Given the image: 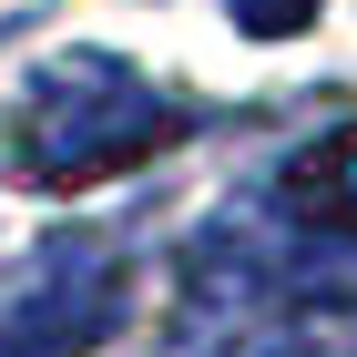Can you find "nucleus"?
Segmentation results:
<instances>
[{
	"label": "nucleus",
	"mask_w": 357,
	"mask_h": 357,
	"mask_svg": "<svg viewBox=\"0 0 357 357\" xmlns=\"http://www.w3.org/2000/svg\"><path fill=\"white\" fill-rule=\"evenodd\" d=\"M112 317H123V266L92 235L31 245L0 275V357H82Z\"/></svg>",
	"instance_id": "f03ea898"
},
{
	"label": "nucleus",
	"mask_w": 357,
	"mask_h": 357,
	"mask_svg": "<svg viewBox=\"0 0 357 357\" xmlns=\"http://www.w3.org/2000/svg\"><path fill=\"white\" fill-rule=\"evenodd\" d=\"M235 10V31H255V41H286V31H306L327 0H225Z\"/></svg>",
	"instance_id": "39448f33"
},
{
	"label": "nucleus",
	"mask_w": 357,
	"mask_h": 357,
	"mask_svg": "<svg viewBox=\"0 0 357 357\" xmlns=\"http://www.w3.org/2000/svg\"><path fill=\"white\" fill-rule=\"evenodd\" d=\"M225 357H357V306H317V317H275V327L235 337Z\"/></svg>",
	"instance_id": "20e7f679"
},
{
	"label": "nucleus",
	"mask_w": 357,
	"mask_h": 357,
	"mask_svg": "<svg viewBox=\"0 0 357 357\" xmlns=\"http://www.w3.org/2000/svg\"><path fill=\"white\" fill-rule=\"evenodd\" d=\"M174 133H184V112L143 82L133 61H112V52H52L21 82V102H10V174L72 194V184H102V174L153 164Z\"/></svg>",
	"instance_id": "f257e3e1"
},
{
	"label": "nucleus",
	"mask_w": 357,
	"mask_h": 357,
	"mask_svg": "<svg viewBox=\"0 0 357 357\" xmlns=\"http://www.w3.org/2000/svg\"><path fill=\"white\" fill-rule=\"evenodd\" d=\"M275 204L306 225V235H357V123L317 133L296 164L275 174Z\"/></svg>",
	"instance_id": "7ed1b4c3"
}]
</instances>
